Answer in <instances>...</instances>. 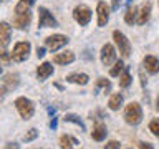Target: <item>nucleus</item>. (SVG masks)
<instances>
[{"mask_svg":"<svg viewBox=\"0 0 159 149\" xmlns=\"http://www.w3.org/2000/svg\"><path fill=\"white\" fill-rule=\"evenodd\" d=\"M156 109L159 111V96H157V99H156Z\"/></svg>","mask_w":159,"mask_h":149,"instance_id":"obj_36","label":"nucleus"},{"mask_svg":"<svg viewBox=\"0 0 159 149\" xmlns=\"http://www.w3.org/2000/svg\"><path fill=\"white\" fill-rule=\"evenodd\" d=\"M106 149H119V142H116V141H109V142L106 144Z\"/></svg>","mask_w":159,"mask_h":149,"instance_id":"obj_28","label":"nucleus"},{"mask_svg":"<svg viewBox=\"0 0 159 149\" xmlns=\"http://www.w3.org/2000/svg\"><path fill=\"white\" fill-rule=\"evenodd\" d=\"M121 104H123V94L116 93V94H113V96L109 98V103H108V106L111 108L113 111H116V109H119V108H121Z\"/></svg>","mask_w":159,"mask_h":149,"instance_id":"obj_20","label":"nucleus"},{"mask_svg":"<svg viewBox=\"0 0 159 149\" xmlns=\"http://www.w3.org/2000/svg\"><path fill=\"white\" fill-rule=\"evenodd\" d=\"M53 61L57 63V65H68V63H73V61H75V55H73V52L58 53V55H55Z\"/></svg>","mask_w":159,"mask_h":149,"instance_id":"obj_14","label":"nucleus"},{"mask_svg":"<svg viewBox=\"0 0 159 149\" xmlns=\"http://www.w3.org/2000/svg\"><path fill=\"white\" fill-rule=\"evenodd\" d=\"M96 12H98V27H104L109 20V7L104 2H98Z\"/></svg>","mask_w":159,"mask_h":149,"instance_id":"obj_10","label":"nucleus"},{"mask_svg":"<svg viewBox=\"0 0 159 149\" xmlns=\"http://www.w3.org/2000/svg\"><path fill=\"white\" fill-rule=\"evenodd\" d=\"M50 128H52V129H55V128H57V119H52V123H50Z\"/></svg>","mask_w":159,"mask_h":149,"instance_id":"obj_35","label":"nucleus"},{"mask_svg":"<svg viewBox=\"0 0 159 149\" xmlns=\"http://www.w3.org/2000/svg\"><path fill=\"white\" fill-rule=\"evenodd\" d=\"M35 0H20L15 7V17H13V27L18 30H25L32 22V5Z\"/></svg>","mask_w":159,"mask_h":149,"instance_id":"obj_1","label":"nucleus"},{"mask_svg":"<svg viewBox=\"0 0 159 149\" xmlns=\"http://www.w3.org/2000/svg\"><path fill=\"white\" fill-rule=\"evenodd\" d=\"M106 126H104V123L101 121H96L94 123V128H93V133H91V136L94 141H103L104 138H106Z\"/></svg>","mask_w":159,"mask_h":149,"instance_id":"obj_12","label":"nucleus"},{"mask_svg":"<svg viewBox=\"0 0 159 149\" xmlns=\"http://www.w3.org/2000/svg\"><path fill=\"white\" fill-rule=\"evenodd\" d=\"M65 121H66V123H75V124H78V126L81 128V129H84V124L81 123V119H80L78 116H73V114H66V116H65Z\"/></svg>","mask_w":159,"mask_h":149,"instance_id":"obj_25","label":"nucleus"},{"mask_svg":"<svg viewBox=\"0 0 159 149\" xmlns=\"http://www.w3.org/2000/svg\"><path fill=\"white\" fill-rule=\"evenodd\" d=\"M28 53H30V43L28 42H18L13 47V52L10 56H12L13 61H25L28 58Z\"/></svg>","mask_w":159,"mask_h":149,"instance_id":"obj_5","label":"nucleus"},{"mask_svg":"<svg viewBox=\"0 0 159 149\" xmlns=\"http://www.w3.org/2000/svg\"><path fill=\"white\" fill-rule=\"evenodd\" d=\"M98 88H104V91H109V89H111V83H109L108 79H104V78H99L96 81V88H94V91H96Z\"/></svg>","mask_w":159,"mask_h":149,"instance_id":"obj_24","label":"nucleus"},{"mask_svg":"<svg viewBox=\"0 0 159 149\" xmlns=\"http://www.w3.org/2000/svg\"><path fill=\"white\" fill-rule=\"evenodd\" d=\"M149 129H151V133L154 136L159 138V119H152L151 124H149Z\"/></svg>","mask_w":159,"mask_h":149,"instance_id":"obj_27","label":"nucleus"},{"mask_svg":"<svg viewBox=\"0 0 159 149\" xmlns=\"http://www.w3.org/2000/svg\"><path fill=\"white\" fill-rule=\"evenodd\" d=\"M114 58H116L114 47H113V45H109V43H106L101 48V63L104 65V66H109V65L114 61Z\"/></svg>","mask_w":159,"mask_h":149,"instance_id":"obj_9","label":"nucleus"},{"mask_svg":"<svg viewBox=\"0 0 159 149\" xmlns=\"http://www.w3.org/2000/svg\"><path fill=\"white\" fill-rule=\"evenodd\" d=\"M12 37V27L7 22H0V47L5 48Z\"/></svg>","mask_w":159,"mask_h":149,"instance_id":"obj_11","label":"nucleus"},{"mask_svg":"<svg viewBox=\"0 0 159 149\" xmlns=\"http://www.w3.org/2000/svg\"><path fill=\"white\" fill-rule=\"evenodd\" d=\"M124 119H126L128 124H133V126H136V124L141 123L143 119V109L139 106V103H129L126 109H124Z\"/></svg>","mask_w":159,"mask_h":149,"instance_id":"obj_2","label":"nucleus"},{"mask_svg":"<svg viewBox=\"0 0 159 149\" xmlns=\"http://www.w3.org/2000/svg\"><path fill=\"white\" fill-rule=\"evenodd\" d=\"M138 8L134 5H129L128 10H126V15H124V20H126L128 25H133L134 22H138Z\"/></svg>","mask_w":159,"mask_h":149,"instance_id":"obj_18","label":"nucleus"},{"mask_svg":"<svg viewBox=\"0 0 159 149\" xmlns=\"http://www.w3.org/2000/svg\"><path fill=\"white\" fill-rule=\"evenodd\" d=\"M15 106H17L20 116H22L23 119H30V118L33 116V113H35L33 103L30 101V99H27V98H17V101H15Z\"/></svg>","mask_w":159,"mask_h":149,"instance_id":"obj_3","label":"nucleus"},{"mask_svg":"<svg viewBox=\"0 0 159 149\" xmlns=\"http://www.w3.org/2000/svg\"><path fill=\"white\" fill-rule=\"evenodd\" d=\"M45 43H47V47L52 50V52H57V50H60L61 47H65V45L68 43V38L65 37V35H52V37H47Z\"/></svg>","mask_w":159,"mask_h":149,"instance_id":"obj_8","label":"nucleus"},{"mask_svg":"<svg viewBox=\"0 0 159 149\" xmlns=\"http://www.w3.org/2000/svg\"><path fill=\"white\" fill-rule=\"evenodd\" d=\"M3 83H5V88L7 89H13V88H17L18 86V74L17 73H8L7 76H5L3 79Z\"/></svg>","mask_w":159,"mask_h":149,"instance_id":"obj_17","label":"nucleus"},{"mask_svg":"<svg viewBox=\"0 0 159 149\" xmlns=\"http://www.w3.org/2000/svg\"><path fill=\"white\" fill-rule=\"evenodd\" d=\"M139 149H152V146L149 142H139Z\"/></svg>","mask_w":159,"mask_h":149,"instance_id":"obj_32","label":"nucleus"},{"mask_svg":"<svg viewBox=\"0 0 159 149\" xmlns=\"http://www.w3.org/2000/svg\"><path fill=\"white\" fill-rule=\"evenodd\" d=\"M5 149H20V146L17 142H8L7 146H5Z\"/></svg>","mask_w":159,"mask_h":149,"instance_id":"obj_31","label":"nucleus"},{"mask_svg":"<svg viewBox=\"0 0 159 149\" xmlns=\"http://www.w3.org/2000/svg\"><path fill=\"white\" fill-rule=\"evenodd\" d=\"M129 84H131V74H129V70L124 66L123 74L119 76V86H121V88H128Z\"/></svg>","mask_w":159,"mask_h":149,"instance_id":"obj_21","label":"nucleus"},{"mask_svg":"<svg viewBox=\"0 0 159 149\" xmlns=\"http://www.w3.org/2000/svg\"><path fill=\"white\" fill-rule=\"evenodd\" d=\"M50 74H53V66H52V63H42L38 66V70H37V76H38V79H47Z\"/></svg>","mask_w":159,"mask_h":149,"instance_id":"obj_15","label":"nucleus"},{"mask_svg":"<svg viewBox=\"0 0 159 149\" xmlns=\"http://www.w3.org/2000/svg\"><path fill=\"white\" fill-rule=\"evenodd\" d=\"M37 56H38V58H43V56H45V48H43V47H38V48H37Z\"/></svg>","mask_w":159,"mask_h":149,"instance_id":"obj_30","label":"nucleus"},{"mask_svg":"<svg viewBox=\"0 0 159 149\" xmlns=\"http://www.w3.org/2000/svg\"><path fill=\"white\" fill-rule=\"evenodd\" d=\"M5 93H7V88L0 86V101H2V99H3V96H5Z\"/></svg>","mask_w":159,"mask_h":149,"instance_id":"obj_34","label":"nucleus"},{"mask_svg":"<svg viewBox=\"0 0 159 149\" xmlns=\"http://www.w3.org/2000/svg\"><path fill=\"white\" fill-rule=\"evenodd\" d=\"M66 79H68V81H71V83L86 84L89 78H88V74H84V73H73V74H68Z\"/></svg>","mask_w":159,"mask_h":149,"instance_id":"obj_19","label":"nucleus"},{"mask_svg":"<svg viewBox=\"0 0 159 149\" xmlns=\"http://www.w3.org/2000/svg\"><path fill=\"white\" fill-rule=\"evenodd\" d=\"M0 73H2V66H0Z\"/></svg>","mask_w":159,"mask_h":149,"instance_id":"obj_37","label":"nucleus"},{"mask_svg":"<svg viewBox=\"0 0 159 149\" xmlns=\"http://www.w3.org/2000/svg\"><path fill=\"white\" fill-rule=\"evenodd\" d=\"M123 70H124V65H123L121 60H119V61H116V63H114V66L109 70V74H111V76H118Z\"/></svg>","mask_w":159,"mask_h":149,"instance_id":"obj_23","label":"nucleus"},{"mask_svg":"<svg viewBox=\"0 0 159 149\" xmlns=\"http://www.w3.org/2000/svg\"><path fill=\"white\" fill-rule=\"evenodd\" d=\"M144 68H146L149 73L156 74L159 71V60L156 56H152V55H148V56L144 58Z\"/></svg>","mask_w":159,"mask_h":149,"instance_id":"obj_13","label":"nucleus"},{"mask_svg":"<svg viewBox=\"0 0 159 149\" xmlns=\"http://www.w3.org/2000/svg\"><path fill=\"white\" fill-rule=\"evenodd\" d=\"M73 17L81 27H84V25H88L89 20H91V10H89L86 5H78V7L73 10Z\"/></svg>","mask_w":159,"mask_h":149,"instance_id":"obj_7","label":"nucleus"},{"mask_svg":"<svg viewBox=\"0 0 159 149\" xmlns=\"http://www.w3.org/2000/svg\"><path fill=\"white\" fill-rule=\"evenodd\" d=\"M149 13H151V2H144L143 7H141V12L138 15V23L139 25H144L149 20Z\"/></svg>","mask_w":159,"mask_h":149,"instance_id":"obj_16","label":"nucleus"},{"mask_svg":"<svg viewBox=\"0 0 159 149\" xmlns=\"http://www.w3.org/2000/svg\"><path fill=\"white\" fill-rule=\"evenodd\" d=\"M37 136H38V131H37V129H30V131L23 136V141H25V142H30V141H33V139H37Z\"/></svg>","mask_w":159,"mask_h":149,"instance_id":"obj_26","label":"nucleus"},{"mask_svg":"<svg viewBox=\"0 0 159 149\" xmlns=\"http://www.w3.org/2000/svg\"><path fill=\"white\" fill-rule=\"evenodd\" d=\"M75 142H76V139H73L70 136H61L60 138V146H61V149H73Z\"/></svg>","mask_w":159,"mask_h":149,"instance_id":"obj_22","label":"nucleus"},{"mask_svg":"<svg viewBox=\"0 0 159 149\" xmlns=\"http://www.w3.org/2000/svg\"><path fill=\"white\" fill-rule=\"evenodd\" d=\"M38 13H40V17H38V27H40V28L58 27V22L55 20V17H53V15L48 12V8H45V7H40V8H38Z\"/></svg>","mask_w":159,"mask_h":149,"instance_id":"obj_6","label":"nucleus"},{"mask_svg":"<svg viewBox=\"0 0 159 149\" xmlns=\"http://www.w3.org/2000/svg\"><path fill=\"white\" fill-rule=\"evenodd\" d=\"M121 5V0H113V10H118Z\"/></svg>","mask_w":159,"mask_h":149,"instance_id":"obj_33","label":"nucleus"},{"mask_svg":"<svg viewBox=\"0 0 159 149\" xmlns=\"http://www.w3.org/2000/svg\"><path fill=\"white\" fill-rule=\"evenodd\" d=\"M0 60H2V61H8V60H10L5 50H0Z\"/></svg>","mask_w":159,"mask_h":149,"instance_id":"obj_29","label":"nucleus"},{"mask_svg":"<svg viewBox=\"0 0 159 149\" xmlns=\"http://www.w3.org/2000/svg\"><path fill=\"white\" fill-rule=\"evenodd\" d=\"M113 38H114V42H116V47L119 50V53H121L124 58L129 56V55H131V43H129V40L126 37H124V33L114 30V32H113Z\"/></svg>","mask_w":159,"mask_h":149,"instance_id":"obj_4","label":"nucleus"}]
</instances>
